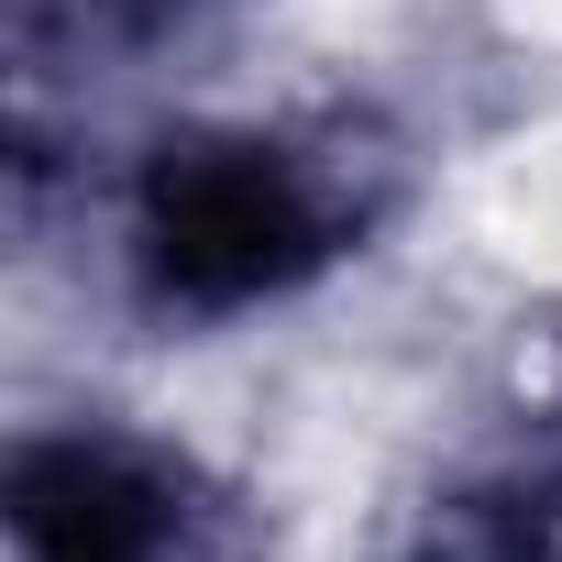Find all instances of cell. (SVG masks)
Wrapping results in <instances>:
<instances>
[{
	"label": "cell",
	"mask_w": 562,
	"mask_h": 562,
	"mask_svg": "<svg viewBox=\"0 0 562 562\" xmlns=\"http://www.w3.org/2000/svg\"><path fill=\"white\" fill-rule=\"evenodd\" d=\"M155 265L188 299H254L310 265V210L254 155H199L155 188Z\"/></svg>",
	"instance_id": "6da1fadb"
},
{
	"label": "cell",
	"mask_w": 562,
	"mask_h": 562,
	"mask_svg": "<svg viewBox=\"0 0 562 562\" xmlns=\"http://www.w3.org/2000/svg\"><path fill=\"white\" fill-rule=\"evenodd\" d=\"M12 529L34 562H166V496L100 452H34L12 474Z\"/></svg>",
	"instance_id": "7a4b0ae2"
}]
</instances>
